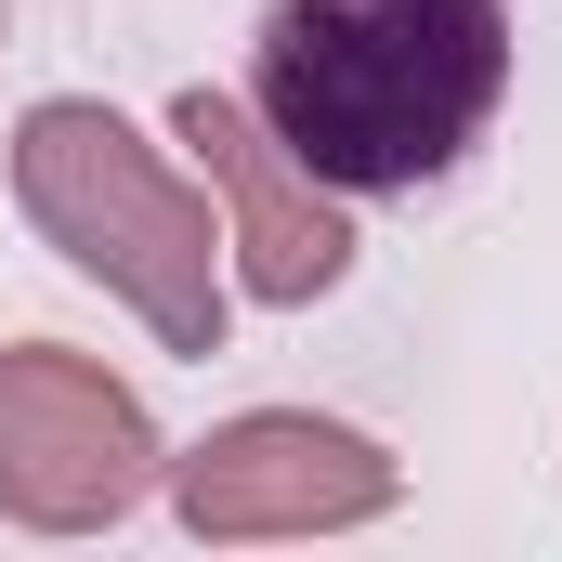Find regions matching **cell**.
<instances>
[{"mask_svg": "<svg viewBox=\"0 0 562 562\" xmlns=\"http://www.w3.org/2000/svg\"><path fill=\"white\" fill-rule=\"evenodd\" d=\"M510 105V0H262L249 119L327 196H419Z\"/></svg>", "mask_w": 562, "mask_h": 562, "instance_id": "cell-1", "label": "cell"}, {"mask_svg": "<svg viewBox=\"0 0 562 562\" xmlns=\"http://www.w3.org/2000/svg\"><path fill=\"white\" fill-rule=\"evenodd\" d=\"M13 210L105 301H132L170 353H223V314H236L223 301V223L119 105H92V92L26 105L13 119Z\"/></svg>", "mask_w": 562, "mask_h": 562, "instance_id": "cell-2", "label": "cell"}, {"mask_svg": "<svg viewBox=\"0 0 562 562\" xmlns=\"http://www.w3.org/2000/svg\"><path fill=\"white\" fill-rule=\"evenodd\" d=\"M170 484V445L144 419L132 380H105L66 340H13L0 353V510L26 537H92Z\"/></svg>", "mask_w": 562, "mask_h": 562, "instance_id": "cell-3", "label": "cell"}, {"mask_svg": "<svg viewBox=\"0 0 562 562\" xmlns=\"http://www.w3.org/2000/svg\"><path fill=\"white\" fill-rule=\"evenodd\" d=\"M406 497V471L340 419H301V406H249L223 419L210 445L170 458V510L196 537H340V524H380Z\"/></svg>", "mask_w": 562, "mask_h": 562, "instance_id": "cell-4", "label": "cell"}, {"mask_svg": "<svg viewBox=\"0 0 562 562\" xmlns=\"http://www.w3.org/2000/svg\"><path fill=\"white\" fill-rule=\"evenodd\" d=\"M170 132L196 144V170H210V196H223V249H236V288H249V301L301 314V301H327V288L353 276L340 196L249 119V92H210V79H196V92L170 105Z\"/></svg>", "mask_w": 562, "mask_h": 562, "instance_id": "cell-5", "label": "cell"}]
</instances>
